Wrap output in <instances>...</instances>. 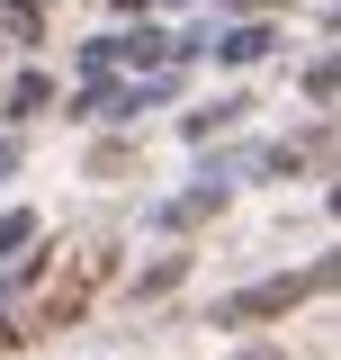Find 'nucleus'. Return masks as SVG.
Wrapping results in <instances>:
<instances>
[{"label":"nucleus","instance_id":"f03ea898","mask_svg":"<svg viewBox=\"0 0 341 360\" xmlns=\"http://www.w3.org/2000/svg\"><path fill=\"white\" fill-rule=\"evenodd\" d=\"M243 360H279V352H243Z\"/></svg>","mask_w":341,"mask_h":360},{"label":"nucleus","instance_id":"f257e3e1","mask_svg":"<svg viewBox=\"0 0 341 360\" xmlns=\"http://www.w3.org/2000/svg\"><path fill=\"white\" fill-rule=\"evenodd\" d=\"M341 279V262H323V270H297V279H269V288H243V297H225V324H252V315H288L297 297H314V288H333Z\"/></svg>","mask_w":341,"mask_h":360}]
</instances>
